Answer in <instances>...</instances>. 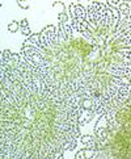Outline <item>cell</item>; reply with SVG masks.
Returning a JSON list of instances; mask_svg holds the SVG:
<instances>
[{
	"label": "cell",
	"instance_id": "6da1fadb",
	"mask_svg": "<svg viewBox=\"0 0 131 159\" xmlns=\"http://www.w3.org/2000/svg\"><path fill=\"white\" fill-rule=\"evenodd\" d=\"M81 115L38 66L0 51V159H62L78 147Z\"/></svg>",
	"mask_w": 131,
	"mask_h": 159
},
{
	"label": "cell",
	"instance_id": "7a4b0ae2",
	"mask_svg": "<svg viewBox=\"0 0 131 159\" xmlns=\"http://www.w3.org/2000/svg\"><path fill=\"white\" fill-rule=\"evenodd\" d=\"M94 135L96 156L131 158V91L125 101L100 115Z\"/></svg>",
	"mask_w": 131,
	"mask_h": 159
},
{
	"label": "cell",
	"instance_id": "3957f363",
	"mask_svg": "<svg viewBox=\"0 0 131 159\" xmlns=\"http://www.w3.org/2000/svg\"><path fill=\"white\" fill-rule=\"evenodd\" d=\"M81 142L87 146V149H91V150H94L96 151V155H97V139L92 135H83L81 137Z\"/></svg>",
	"mask_w": 131,
	"mask_h": 159
},
{
	"label": "cell",
	"instance_id": "277c9868",
	"mask_svg": "<svg viewBox=\"0 0 131 159\" xmlns=\"http://www.w3.org/2000/svg\"><path fill=\"white\" fill-rule=\"evenodd\" d=\"M20 30H21L22 36H31V32L28 26V20L24 19L21 22H20Z\"/></svg>",
	"mask_w": 131,
	"mask_h": 159
},
{
	"label": "cell",
	"instance_id": "5b68a950",
	"mask_svg": "<svg viewBox=\"0 0 131 159\" xmlns=\"http://www.w3.org/2000/svg\"><path fill=\"white\" fill-rule=\"evenodd\" d=\"M19 26H20V25L17 24V22L13 21V22H11V24L8 25V30H9V32H16L17 29H19Z\"/></svg>",
	"mask_w": 131,
	"mask_h": 159
},
{
	"label": "cell",
	"instance_id": "8992f818",
	"mask_svg": "<svg viewBox=\"0 0 131 159\" xmlns=\"http://www.w3.org/2000/svg\"><path fill=\"white\" fill-rule=\"evenodd\" d=\"M67 20H68L67 15H66L64 12H60L59 13V22H67Z\"/></svg>",
	"mask_w": 131,
	"mask_h": 159
},
{
	"label": "cell",
	"instance_id": "52a82bcc",
	"mask_svg": "<svg viewBox=\"0 0 131 159\" xmlns=\"http://www.w3.org/2000/svg\"><path fill=\"white\" fill-rule=\"evenodd\" d=\"M108 3H109V5H112V7H118L119 0H108Z\"/></svg>",
	"mask_w": 131,
	"mask_h": 159
}]
</instances>
